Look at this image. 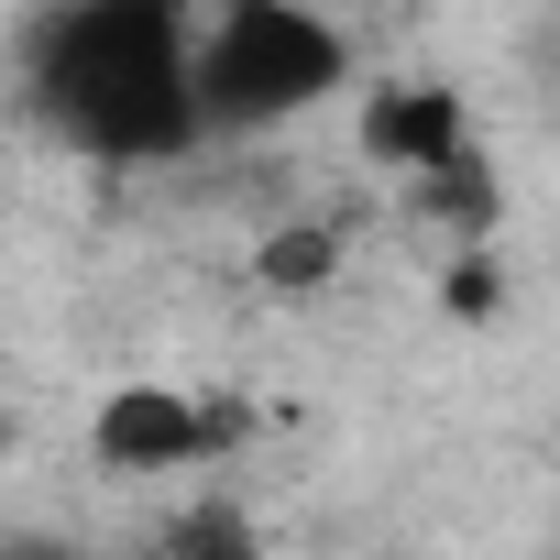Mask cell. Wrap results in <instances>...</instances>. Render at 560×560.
<instances>
[{
	"label": "cell",
	"instance_id": "obj_1",
	"mask_svg": "<svg viewBox=\"0 0 560 560\" xmlns=\"http://www.w3.org/2000/svg\"><path fill=\"white\" fill-rule=\"evenodd\" d=\"M34 110L100 165H165L198 143L187 12L176 0H78L34 34Z\"/></svg>",
	"mask_w": 560,
	"mask_h": 560
},
{
	"label": "cell",
	"instance_id": "obj_2",
	"mask_svg": "<svg viewBox=\"0 0 560 560\" xmlns=\"http://www.w3.org/2000/svg\"><path fill=\"white\" fill-rule=\"evenodd\" d=\"M352 45L341 23L298 12V0H231V12L187 23V100H198V132H275L341 89Z\"/></svg>",
	"mask_w": 560,
	"mask_h": 560
},
{
	"label": "cell",
	"instance_id": "obj_3",
	"mask_svg": "<svg viewBox=\"0 0 560 560\" xmlns=\"http://www.w3.org/2000/svg\"><path fill=\"white\" fill-rule=\"evenodd\" d=\"M100 462L110 472H176V462H209V451H231L242 440V407L231 396H176V385H121L110 407H100Z\"/></svg>",
	"mask_w": 560,
	"mask_h": 560
},
{
	"label": "cell",
	"instance_id": "obj_4",
	"mask_svg": "<svg viewBox=\"0 0 560 560\" xmlns=\"http://www.w3.org/2000/svg\"><path fill=\"white\" fill-rule=\"evenodd\" d=\"M363 154H374L385 176H440V165H462V154H472V110H462V89H440V78H396V89H374V100H363Z\"/></svg>",
	"mask_w": 560,
	"mask_h": 560
},
{
	"label": "cell",
	"instance_id": "obj_5",
	"mask_svg": "<svg viewBox=\"0 0 560 560\" xmlns=\"http://www.w3.org/2000/svg\"><path fill=\"white\" fill-rule=\"evenodd\" d=\"M165 560H264V538L242 505H187V516H165Z\"/></svg>",
	"mask_w": 560,
	"mask_h": 560
},
{
	"label": "cell",
	"instance_id": "obj_6",
	"mask_svg": "<svg viewBox=\"0 0 560 560\" xmlns=\"http://www.w3.org/2000/svg\"><path fill=\"white\" fill-rule=\"evenodd\" d=\"M330 264H341V231H330V220H308V231H275V242H264V287L308 298V287H330Z\"/></svg>",
	"mask_w": 560,
	"mask_h": 560
},
{
	"label": "cell",
	"instance_id": "obj_7",
	"mask_svg": "<svg viewBox=\"0 0 560 560\" xmlns=\"http://www.w3.org/2000/svg\"><path fill=\"white\" fill-rule=\"evenodd\" d=\"M418 198H429L440 220H462V231H494V209H505V198H494V165H483V154H462V165L418 176Z\"/></svg>",
	"mask_w": 560,
	"mask_h": 560
},
{
	"label": "cell",
	"instance_id": "obj_8",
	"mask_svg": "<svg viewBox=\"0 0 560 560\" xmlns=\"http://www.w3.org/2000/svg\"><path fill=\"white\" fill-rule=\"evenodd\" d=\"M440 298H451V319H483V308H494V264H483V253H462V275H451Z\"/></svg>",
	"mask_w": 560,
	"mask_h": 560
},
{
	"label": "cell",
	"instance_id": "obj_9",
	"mask_svg": "<svg viewBox=\"0 0 560 560\" xmlns=\"http://www.w3.org/2000/svg\"><path fill=\"white\" fill-rule=\"evenodd\" d=\"M0 560H78V549H67V538H12Z\"/></svg>",
	"mask_w": 560,
	"mask_h": 560
}]
</instances>
